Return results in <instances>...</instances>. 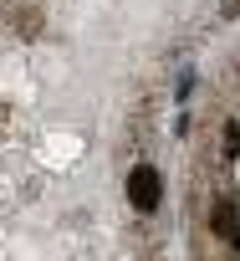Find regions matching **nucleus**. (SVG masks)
<instances>
[{
    "label": "nucleus",
    "instance_id": "nucleus-1",
    "mask_svg": "<svg viewBox=\"0 0 240 261\" xmlns=\"http://www.w3.org/2000/svg\"><path fill=\"white\" fill-rule=\"evenodd\" d=\"M128 200H133V210H159V200H164V179H159V169L138 164V169L128 174Z\"/></svg>",
    "mask_w": 240,
    "mask_h": 261
},
{
    "label": "nucleus",
    "instance_id": "nucleus-2",
    "mask_svg": "<svg viewBox=\"0 0 240 261\" xmlns=\"http://www.w3.org/2000/svg\"><path fill=\"white\" fill-rule=\"evenodd\" d=\"M209 225H215V236L240 241V205H215L209 210Z\"/></svg>",
    "mask_w": 240,
    "mask_h": 261
}]
</instances>
